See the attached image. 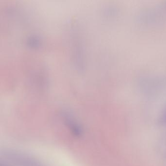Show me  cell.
I'll return each instance as SVG.
<instances>
[{
	"label": "cell",
	"mask_w": 166,
	"mask_h": 166,
	"mask_svg": "<svg viewBox=\"0 0 166 166\" xmlns=\"http://www.w3.org/2000/svg\"><path fill=\"white\" fill-rule=\"evenodd\" d=\"M159 124L161 125H163L166 124V112L164 113L161 116L159 119L158 121Z\"/></svg>",
	"instance_id": "6da1fadb"
}]
</instances>
